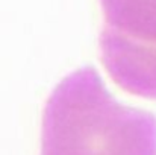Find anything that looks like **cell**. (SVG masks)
Instances as JSON below:
<instances>
[{"label": "cell", "instance_id": "obj_1", "mask_svg": "<svg viewBox=\"0 0 156 155\" xmlns=\"http://www.w3.org/2000/svg\"><path fill=\"white\" fill-rule=\"evenodd\" d=\"M102 5L115 24L156 29V0H102Z\"/></svg>", "mask_w": 156, "mask_h": 155}]
</instances>
